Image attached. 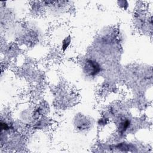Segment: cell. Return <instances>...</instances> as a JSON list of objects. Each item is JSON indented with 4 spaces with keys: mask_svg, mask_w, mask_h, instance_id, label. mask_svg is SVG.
<instances>
[{
    "mask_svg": "<svg viewBox=\"0 0 153 153\" xmlns=\"http://www.w3.org/2000/svg\"><path fill=\"white\" fill-rule=\"evenodd\" d=\"M85 71L90 76H95L97 75L101 70L100 65L96 61L92 59L86 60L84 65Z\"/></svg>",
    "mask_w": 153,
    "mask_h": 153,
    "instance_id": "1",
    "label": "cell"
}]
</instances>
